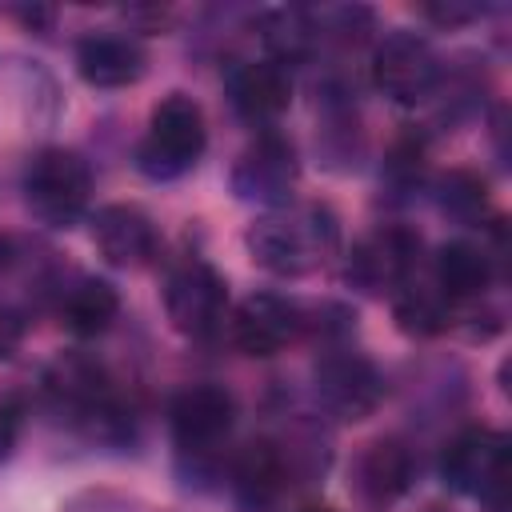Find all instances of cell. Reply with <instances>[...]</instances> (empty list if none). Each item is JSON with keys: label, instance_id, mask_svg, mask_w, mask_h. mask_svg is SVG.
Wrapping results in <instances>:
<instances>
[{"label": "cell", "instance_id": "obj_1", "mask_svg": "<svg viewBox=\"0 0 512 512\" xmlns=\"http://www.w3.org/2000/svg\"><path fill=\"white\" fill-rule=\"evenodd\" d=\"M340 228L324 204H284L256 216L244 232L252 264L272 276H304L336 252Z\"/></svg>", "mask_w": 512, "mask_h": 512}, {"label": "cell", "instance_id": "obj_2", "mask_svg": "<svg viewBox=\"0 0 512 512\" xmlns=\"http://www.w3.org/2000/svg\"><path fill=\"white\" fill-rule=\"evenodd\" d=\"M204 148H208L204 108L188 92H168L152 108L148 128L136 144V168L152 180H176L200 164Z\"/></svg>", "mask_w": 512, "mask_h": 512}, {"label": "cell", "instance_id": "obj_3", "mask_svg": "<svg viewBox=\"0 0 512 512\" xmlns=\"http://www.w3.org/2000/svg\"><path fill=\"white\" fill-rule=\"evenodd\" d=\"M44 392L60 412L88 424L92 432L108 436L112 428H124V404L116 396V384L108 368L84 352H60L44 368Z\"/></svg>", "mask_w": 512, "mask_h": 512}, {"label": "cell", "instance_id": "obj_4", "mask_svg": "<svg viewBox=\"0 0 512 512\" xmlns=\"http://www.w3.org/2000/svg\"><path fill=\"white\" fill-rule=\"evenodd\" d=\"M24 204L44 228H72L92 196V172L72 148H44L24 168Z\"/></svg>", "mask_w": 512, "mask_h": 512}, {"label": "cell", "instance_id": "obj_5", "mask_svg": "<svg viewBox=\"0 0 512 512\" xmlns=\"http://www.w3.org/2000/svg\"><path fill=\"white\" fill-rule=\"evenodd\" d=\"M440 472L444 480L464 492V496H480V504L488 512H504V496H508V436L496 428H464L448 440L444 456H440Z\"/></svg>", "mask_w": 512, "mask_h": 512}, {"label": "cell", "instance_id": "obj_6", "mask_svg": "<svg viewBox=\"0 0 512 512\" xmlns=\"http://www.w3.org/2000/svg\"><path fill=\"white\" fill-rule=\"evenodd\" d=\"M164 316L180 336L204 340L228 316V280L200 256L180 260L164 280Z\"/></svg>", "mask_w": 512, "mask_h": 512}, {"label": "cell", "instance_id": "obj_7", "mask_svg": "<svg viewBox=\"0 0 512 512\" xmlns=\"http://www.w3.org/2000/svg\"><path fill=\"white\" fill-rule=\"evenodd\" d=\"M312 388L320 408L336 420H368L384 400L380 368L352 348H328L312 368Z\"/></svg>", "mask_w": 512, "mask_h": 512}, {"label": "cell", "instance_id": "obj_8", "mask_svg": "<svg viewBox=\"0 0 512 512\" xmlns=\"http://www.w3.org/2000/svg\"><path fill=\"white\" fill-rule=\"evenodd\" d=\"M296 180H300L296 148L288 136L272 128H264L232 164V192L248 204H264L268 212L292 204Z\"/></svg>", "mask_w": 512, "mask_h": 512}, {"label": "cell", "instance_id": "obj_9", "mask_svg": "<svg viewBox=\"0 0 512 512\" xmlns=\"http://www.w3.org/2000/svg\"><path fill=\"white\" fill-rule=\"evenodd\" d=\"M372 84L396 104H420L440 84V56L408 28H392L372 48Z\"/></svg>", "mask_w": 512, "mask_h": 512}, {"label": "cell", "instance_id": "obj_10", "mask_svg": "<svg viewBox=\"0 0 512 512\" xmlns=\"http://www.w3.org/2000/svg\"><path fill=\"white\" fill-rule=\"evenodd\" d=\"M304 332V312L296 300L276 292H252L244 296L228 316V340L244 356H276Z\"/></svg>", "mask_w": 512, "mask_h": 512}, {"label": "cell", "instance_id": "obj_11", "mask_svg": "<svg viewBox=\"0 0 512 512\" xmlns=\"http://www.w3.org/2000/svg\"><path fill=\"white\" fill-rule=\"evenodd\" d=\"M420 260V236L404 224H384L368 232L348 256V280L360 292H396L412 280Z\"/></svg>", "mask_w": 512, "mask_h": 512}, {"label": "cell", "instance_id": "obj_12", "mask_svg": "<svg viewBox=\"0 0 512 512\" xmlns=\"http://www.w3.org/2000/svg\"><path fill=\"white\" fill-rule=\"evenodd\" d=\"M168 424H172V440L180 452L208 456L228 440L236 424V400L220 384H192L172 400Z\"/></svg>", "mask_w": 512, "mask_h": 512}, {"label": "cell", "instance_id": "obj_13", "mask_svg": "<svg viewBox=\"0 0 512 512\" xmlns=\"http://www.w3.org/2000/svg\"><path fill=\"white\" fill-rule=\"evenodd\" d=\"M92 244L112 268H144L160 252V232L144 208L104 204L92 216Z\"/></svg>", "mask_w": 512, "mask_h": 512}, {"label": "cell", "instance_id": "obj_14", "mask_svg": "<svg viewBox=\"0 0 512 512\" xmlns=\"http://www.w3.org/2000/svg\"><path fill=\"white\" fill-rule=\"evenodd\" d=\"M232 108L248 124H272L292 104V76L284 60H240L224 76Z\"/></svg>", "mask_w": 512, "mask_h": 512}, {"label": "cell", "instance_id": "obj_15", "mask_svg": "<svg viewBox=\"0 0 512 512\" xmlns=\"http://www.w3.org/2000/svg\"><path fill=\"white\" fill-rule=\"evenodd\" d=\"M416 480V456L404 440L396 436H380L372 444L360 448L356 464H352V488L360 500L384 508V504H396Z\"/></svg>", "mask_w": 512, "mask_h": 512}, {"label": "cell", "instance_id": "obj_16", "mask_svg": "<svg viewBox=\"0 0 512 512\" xmlns=\"http://www.w3.org/2000/svg\"><path fill=\"white\" fill-rule=\"evenodd\" d=\"M148 56L140 40L124 32H92L76 44V72L92 88H128L144 76Z\"/></svg>", "mask_w": 512, "mask_h": 512}, {"label": "cell", "instance_id": "obj_17", "mask_svg": "<svg viewBox=\"0 0 512 512\" xmlns=\"http://www.w3.org/2000/svg\"><path fill=\"white\" fill-rule=\"evenodd\" d=\"M288 476H292V464L284 448L272 440H252L232 456V492L252 508L272 504L288 488Z\"/></svg>", "mask_w": 512, "mask_h": 512}, {"label": "cell", "instance_id": "obj_18", "mask_svg": "<svg viewBox=\"0 0 512 512\" xmlns=\"http://www.w3.org/2000/svg\"><path fill=\"white\" fill-rule=\"evenodd\" d=\"M432 284L452 300H472L492 284V256L480 244L468 240H448L432 256Z\"/></svg>", "mask_w": 512, "mask_h": 512}, {"label": "cell", "instance_id": "obj_19", "mask_svg": "<svg viewBox=\"0 0 512 512\" xmlns=\"http://www.w3.org/2000/svg\"><path fill=\"white\" fill-rule=\"evenodd\" d=\"M392 316H396V328L404 336H416V340H428V336H440L456 324V304L428 280H408L392 292Z\"/></svg>", "mask_w": 512, "mask_h": 512}, {"label": "cell", "instance_id": "obj_20", "mask_svg": "<svg viewBox=\"0 0 512 512\" xmlns=\"http://www.w3.org/2000/svg\"><path fill=\"white\" fill-rule=\"evenodd\" d=\"M116 312H120V292L100 276H80L60 300V324L80 340L108 332Z\"/></svg>", "mask_w": 512, "mask_h": 512}, {"label": "cell", "instance_id": "obj_21", "mask_svg": "<svg viewBox=\"0 0 512 512\" xmlns=\"http://www.w3.org/2000/svg\"><path fill=\"white\" fill-rule=\"evenodd\" d=\"M436 204L456 224H480V216L488 212V188H484V180L476 172L452 168L436 188Z\"/></svg>", "mask_w": 512, "mask_h": 512}, {"label": "cell", "instance_id": "obj_22", "mask_svg": "<svg viewBox=\"0 0 512 512\" xmlns=\"http://www.w3.org/2000/svg\"><path fill=\"white\" fill-rule=\"evenodd\" d=\"M20 416H24L20 400L0 396V464L12 456V448H16V440H20Z\"/></svg>", "mask_w": 512, "mask_h": 512}, {"label": "cell", "instance_id": "obj_23", "mask_svg": "<svg viewBox=\"0 0 512 512\" xmlns=\"http://www.w3.org/2000/svg\"><path fill=\"white\" fill-rule=\"evenodd\" d=\"M20 340H24V320L12 308L0 304V360H12L16 348H20Z\"/></svg>", "mask_w": 512, "mask_h": 512}, {"label": "cell", "instance_id": "obj_24", "mask_svg": "<svg viewBox=\"0 0 512 512\" xmlns=\"http://www.w3.org/2000/svg\"><path fill=\"white\" fill-rule=\"evenodd\" d=\"M420 12L428 20H436V24H464V20H476L480 16L476 4H424Z\"/></svg>", "mask_w": 512, "mask_h": 512}, {"label": "cell", "instance_id": "obj_25", "mask_svg": "<svg viewBox=\"0 0 512 512\" xmlns=\"http://www.w3.org/2000/svg\"><path fill=\"white\" fill-rule=\"evenodd\" d=\"M424 512H448V508H436V504H432V508H424Z\"/></svg>", "mask_w": 512, "mask_h": 512}, {"label": "cell", "instance_id": "obj_26", "mask_svg": "<svg viewBox=\"0 0 512 512\" xmlns=\"http://www.w3.org/2000/svg\"><path fill=\"white\" fill-rule=\"evenodd\" d=\"M304 512H332V508H304Z\"/></svg>", "mask_w": 512, "mask_h": 512}]
</instances>
